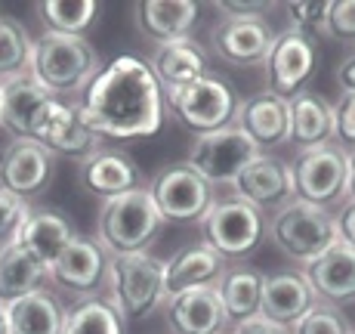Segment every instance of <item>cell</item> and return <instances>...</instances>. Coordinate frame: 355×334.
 <instances>
[{"label": "cell", "mask_w": 355, "mask_h": 334, "mask_svg": "<svg viewBox=\"0 0 355 334\" xmlns=\"http://www.w3.org/2000/svg\"><path fill=\"white\" fill-rule=\"evenodd\" d=\"M201 6L192 0H146L133 6L136 28L155 44H170L180 37H192Z\"/></svg>", "instance_id": "cell-22"}, {"label": "cell", "mask_w": 355, "mask_h": 334, "mask_svg": "<svg viewBox=\"0 0 355 334\" xmlns=\"http://www.w3.org/2000/svg\"><path fill=\"white\" fill-rule=\"evenodd\" d=\"M164 269L167 260L155 257L152 251L130 257H112L108 263V301L121 312L124 322L148 319L152 312L164 310L167 291H164Z\"/></svg>", "instance_id": "cell-4"}, {"label": "cell", "mask_w": 355, "mask_h": 334, "mask_svg": "<svg viewBox=\"0 0 355 334\" xmlns=\"http://www.w3.org/2000/svg\"><path fill=\"white\" fill-rule=\"evenodd\" d=\"M31 140L40 142L50 155H65V158H90L102 149V136L84 121L78 102H68L50 97L37 108L31 124Z\"/></svg>", "instance_id": "cell-10"}, {"label": "cell", "mask_w": 355, "mask_h": 334, "mask_svg": "<svg viewBox=\"0 0 355 334\" xmlns=\"http://www.w3.org/2000/svg\"><path fill=\"white\" fill-rule=\"evenodd\" d=\"M263 282H266V272L257 267H244V263L226 267V272L216 282V294H220V303L226 310L229 325L248 322V319L259 316Z\"/></svg>", "instance_id": "cell-29"}, {"label": "cell", "mask_w": 355, "mask_h": 334, "mask_svg": "<svg viewBox=\"0 0 355 334\" xmlns=\"http://www.w3.org/2000/svg\"><path fill=\"white\" fill-rule=\"evenodd\" d=\"M108 263H112V257L102 251L96 238L74 235L62 254L50 263V278L56 288L87 301V297H96L99 288H105Z\"/></svg>", "instance_id": "cell-14"}, {"label": "cell", "mask_w": 355, "mask_h": 334, "mask_svg": "<svg viewBox=\"0 0 355 334\" xmlns=\"http://www.w3.org/2000/svg\"><path fill=\"white\" fill-rule=\"evenodd\" d=\"M164 106L173 112V118L186 131H192L195 136H204V133L226 131V127L235 124L241 97H238V90L226 78L204 74V78L192 81V84L164 90Z\"/></svg>", "instance_id": "cell-5"}, {"label": "cell", "mask_w": 355, "mask_h": 334, "mask_svg": "<svg viewBox=\"0 0 355 334\" xmlns=\"http://www.w3.org/2000/svg\"><path fill=\"white\" fill-rule=\"evenodd\" d=\"M337 84L343 93H355V53L337 65Z\"/></svg>", "instance_id": "cell-42"}, {"label": "cell", "mask_w": 355, "mask_h": 334, "mask_svg": "<svg viewBox=\"0 0 355 334\" xmlns=\"http://www.w3.org/2000/svg\"><path fill=\"white\" fill-rule=\"evenodd\" d=\"M352 334H355V331H352Z\"/></svg>", "instance_id": "cell-47"}, {"label": "cell", "mask_w": 355, "mask_h": 334, "mask_svg": "<svg viewBox=\"0 0 355 334\" xmlns=\"http://www.w3.org/2000/svg\"><path fill=\"white\" fill-rule=\"evenodd\" d=\"M84 121L102 140H139L164 124V87L139 56H118L93 78L78 102Z\"/></svg>", "instance_id": "cell-1"}, {"label": "cell", "mask_w": 355, "mask_h": 334, "mask_svg": "<svg viewBox=\"0 0 355 334\" xmlns=\"http://www.w3.org/2000/svg\"><path fill=\"white\" fill-rule=\"evenodd\" d=\"M164 233V220L146 189L105 199L96 217V242L108 257L146 254L158 235Z\"/></svg>", "instance_id": "cell-3"}, {"label": "cell", "mask_w": 355, "mask_h": 334, "mask_svg": "<svg viewBox=\"0 0 355 334\" xmlns=\"http://www.w3.org/2000/svg\"><path fill=\"white\" fill-rule=\"evenodd\" d=\"M216 12H223V16H269L272 10H275V3H214Z\"/></svg>", "instance_id": "cell-40"}, {"label": "cell", "mask_w": 355, "mask_h": 334, "mask_svg": "<svg viewBox=\"0 0 355 334\" xmlns=\"http://www.w3.org/2000/svg\"><path fill=\"white\" fill-rule=\"evenodd\" d=\"M170 334H223L229 328L216 288H189L164 301Z\"/></svg>", "instance_id": "cell-19"}, {"label": "cell", "mask_w": 355, "mask_h": 334, "mask_svg": "<svg viewBox=\"0 0 355 334\" xmlns=\"http://www.w3.org/2000/svg\"><path fill=\"white\" fill-rule=\"evenodd\" d=\"M269 235L291 260L306 267L315 257H322L331 244H337V223H334L331 210L293 199L272 214Z\"/></svg>", "instance_id": "cell-7"}, {"label": "cell", "mask_w": 355, "mask_h": 334, "mask_svg": "<svg viewBox=\"0 0 355 334\" xmlns=\"http://www.w3.org/2000/svg\"><path fill=\"white\" fill-rule=\"evenodd\" d=\"M28 210L31 208H28L25 199H19V195L0 189V248H6V244H12L19 238Z\"/></svg>", "instance_id": "cell-35"}, {"label": "cell", "mask_w": 355, "mask_h": 334, "mask_svg": "<svg viewBox=\"0 0 355 334\" xmlns=\"http://www.w3.org/2000/svg\"><path fill=\"white\" fill-rule=\"evenodd\" d=\"M31 44L34 40L28 37L22 22H16L12 16H0V81L28 72Z\"/></svg>", "instance_id": "cell-33"}, {"label": "cell", "mask_w": 355, "mask_h": 334, "mask_svg": "<svg viewBox=\"0 0 355 334\" xmlns=\"http://www.w3.org/2000/svg\"><path fill=\"white\" fill-rule=\"evenodd\" d=\"M148 65H152L155 78H158L164 90L192 84V81L210 74V59L195 37H180V40H170V44H161Z\"/></svg>", "instance_id": "cell-25"}, {"label": "cell", "mask_w": 355, "mask_h": 334, "mask_svg": "<svg viewBox=\"0 0 355 334\" xmlns=\"http://www.w3.org/2000/svg\"><path fill=\"white\" fill-rule=\"evenodd\" d=\"M78 183L84 186V192L99 195V199L105 201V199H114V195H124V192L139 189L142 176H139L136 161L130 158L127 152L102 146L99 152H93L90 158L80 161Z\"/></svg>", "instance_id": "cell-21"}, {"label": "cell", "mask_w": 355, "mask_h": 334, "mask_svg": "<svg viewBox=\"0 0 355 334\" xmlns=\"http://www.w3.org/2000/svg\"><path fill=\"white\" fill-rule=\"evenodd\" d=\"M257 155H259V149L232 124L226 131L195 136L186 161L216 189V186H232L235 176L241 174Z\"/></svg>", "instance_id": "cell-11"}, {"label": "cell", "mask_w": 355, "mask_h": 334, "mask_svg": "<svg viewBox=\"0 0 355 334\" xmlns=\"http://www.w3.org/2000/svg\"><path fill=\"white\" fill-rule=\"evenodd\" d=\"M293 199L331 210V204L346 199V183H349V152L337 142L315 149H300L291 161Z\"/></svg>", "instance_id": "cell-8"}, {"label": "cell", "mask_w": 355, "mask_h": 334, "mask_svg": "<svg viewBox=\"0 0 355 334\" xmlns=\"http://www.w3.org/2000/svg\"><path fill=\"white\" fill-rule=\"evenodd\" d=\"M318 301L309 282L300 269H275L263 282V301H259V319L282 328H293Z\"/></svg>", "instance_id": "cell-18"}, {"label": "cell", "mask_w": 355, "mask_h": 334, "mask_svg": "<svg viewBox=\"0 0 355 334\" xmlns=\"http://www.w3.org/2000/svg\"><path fill=\"white\" fill-rule=\"evenodd\" d=\"M303 276L309 282L318 303L327 306H349L355 303V248L337 242L303 267Z\"/></svg>", "instance_id": "cell-17"}, {"label": "cell", "mask_w": 355, "mask_h": 334, "mask_svg": "<svg viewBox=\"0 0 355 334\" xmlns=\"http://www.w3.org/2000/svg\"><path fill=\"white\" fill-rule=\"evenodd\" d=\"M50 93L31 78L28 72L19 78L3 81V93H0V127L12 136V140H31L34 115Z\"/></svg>", "instance_id": "cell-28"}, {"label": "cell", "mask_w": 355, "mask_h": 334, "mask_svg": "<svg viewBox=\"0 0 355 334\" xmlns=\"http://www.w3.org/2000/svg\"><path fill=\"white\" fill-rule=\"evenodd\" d=\"M56 174V155H50L34 140H12L0 152V189L31 199L40 195L53 183Z\"/></svg>", "instance_id": "cell-16"}, {"label": "cell", "mask_w": 355, "mask_h": 334, "mask_svg": "<svg viewBox=\"0 0 355 334\" xmlns=\"http://www.w3.org/2000/svg\"><path fill=\"white\" fill-rule=\"evenodd\" d=\"M0 334H10V322H6V303H0Z\"/></svg>", "instance_id": "cell-44"}, {"label": "cell", "mask_w": 355, "mask_h": 334, "mask_svg": "<svg viewBox=\"0 0 355 334\" xmlns=\"http://www.w3.org/2000/svg\"><path fill=\"white\" fill-rule=\"evenodd\" d=\"M334 223H337V242L355 248V199L352 195H346L340 201V208L334 210Z\"/></svg>", "instance_id": "cell-39"}, {"label": "cell", "mask_w": 355, "mask_h": 334, "mask_svg": "<svg viewBox=\"0 0 355 334\" xmlns=\"http://www.w3.org/2000/svg\"><path fill=\"white\" fill-rule=\"evenodd\" d=\"M229 263L223 260L216 251H210L207 244H186L167 260L164 269V291L180 294L189 288H216L220 276L226 272Z\"/></svg>", "instance_id": "cell-23"}, {"label": "cell", "mask_w": 355, "mask_h": 334, "mask_svg": "<svg viewBox=\"0 0 355 334\" xmlns=\"http://www.w3.org/2000/svg\"><path fill=\"white\" fill-rule=\"evenodd\" d=\"M164 223H201L216 201V189L189 161L161 167L146 186Z\"/></svg>", "instance_id": "cell-9"}, {"label": "cell", "mask_w": 355, "mask_h": 334, "mask_svg": "<svg viewBox=\"0 0 355 334\" xmlns=\"http://www.w3.org/2000/svg\"><path fill=\"white\" fill-rule=\"evenodd\" d=\"M229 334H291L288 328H282V325H272V322H266V319H248V322H238V325H232V331Z\"/></svg>", "instance_id": "cell-41"}, {"label": "cell", "mask_w": 355, "mask_h": 334, "mask_svg": "<svg viewBox=\"0 0 355 334\" xmlns=\"http://www.w3.org/2000/svg\"><path fill=\"white\" fill-rule=\"evenodd\" d=\"M223 334H229V331H223Z\"/></svg>", "instance_id": "cell-46"}, {"label": "cell", "mask_w": 355, "mask_h": 334, "mask_svg": "<svg viewBox=\"0 0 355 334\" xmlns=\"http://www.w3.org/2000/svg\"><path fill=\"white\" fill-rule=\"evenodd\" d=\"M68 310L50 288H34L19 301L6 303L10 334H62Z\"/></svg>", "instance_id": "cell-24"}, {"label": "cell", "mask_w": 355, "mask_h": 334, "mask_svg": "<svg viewBox=\"0 0 355 334\" xmlns=\"http://www.w3.org/2000/svg\"><path fill=\"white\" fill-rule=\"evenodd\" d=\"M232 192L259 214L266 210H282L284 204L293 201V180H291V165L278 155L259 152L241 174L232 183Z\"/></svg>", "instance_id": "cell-15"}, {"label": "cell", "mask_w": 355, "mask_h": 334, "mask_svg": "<svg viewBox=\"0 0 355 334\" xmlns=\"http://www.w3.org/2000/svg\"><path fill=\"white\" fill-rule=\"evenodd\" d=\"M44 278H50V269L28 248L19 242L0 248V303H12L34 288H44Z\"/></svg>", "instance_id": "cell-30"}, {"label": "cell", "mask_w": 355, "mask_h": 334, "mask_svg": "<svg viewBox=\"0 0 355 334\" xmlns=\"http://www.w3.org/2000/svg\"><path fill=\"white\" fill-rule=\"evenodd\" d=\"M0 93H3V81H0Z\"/></svg>", "instance_id": "cell-45"}, {"label": "cell", "mask_w": 355, "mask_h": 334, "mask_svg": "<svg viewBox=\"0 0 355 334\" xmlns=\"http://www.w3.org/2000/svg\"><path fill=\"white\" fill-rule=\"evenodd\" d=\"M291 133L288 142L300 149H315L334 142V106L322 93L303 90L297 93L291 102Z\"/></svg>", "instance_id": "cell-27"}, {"label": "cell", "mask_w": 355, "mask_h": 334, "mask_svg": "<svg viewBox=\"0 0 355 334\" xmlns=\"http://www.w3.org/2000/svg\"><path fill=\"white\" fill-rule=\"evenodd\" d=\"M62 334H127V322L105 294H96L68 310Z\"/></svg>", "instance_id": "cell-31"}, {"label": "cell", "mask_w": 355, "mask_h": 334, "mask_svg": "<svg viewBox=\"0 0 355 334\" xmlns=\"http://www.w3.org/2000/svg\"><path fill=\"white\" fill-rule=\"evenodd\" d=\"M275 31L269 28L266 16H223L210 28V50L216 59L235 68L263 65L272 50Z\"/></svg>", "instance_id": "cell-13"}, {"label": "cell", "mask_w": 355, "mask_h": 334, "mask_svg": "<svg viewBox=\"0 0 355 334\" xmlns=\"http://www.w3.org/2000/svg\"><path fill=\"white\" fill-rule=\"evenodd\" d=\"M334 142L346 152L355 149V93H340L334 102Z\"/></svg>", "instance_id": "cell-37"}, {"label": "cell", "mask_w": 355, "mask_h": 334, "mask_svg": "<svg viewBox=\"0 0 355 334\" xmlns=\"http://www.w3.org/2000/svg\"><path fill=\"white\" fill-rule=\"evenodd\" d=\"M263 65H266V78H269V93L291 102L297 93L306 90V84L315 74L318 50L309 34L284 28L282 34H275L272 50Z\"/></svg>", "instance_id": "cell-12"}, {"label": "cell", "mask_w": 355, "mask_h": 334, "mask_svg": "<svg viewBox=\"0 0 355 334\" xmlns=\"http://www.w3.org/2000/svg\"><path fill=\"white\" fill-rule=\"evenodd\" d=\"M346 195L355 199V149L349 152V183H346Z\"/></svg>", "instance_id": "cell-43"}, {"label": "cell", "mask_w": 355, "mask_h": 334, "mask_svg": "<svg viewBox=\"0 0 355 334\" xmlns=\"http://www.w3.org/2000/svg\"><path fill=\"white\" fill-rule=\"evenodd\" d=\"M102 6L96 0H44L37 3L40 19L46 22V31L68 34V37H84L87 28H93Z\"/></svg>", "instance_id": "cell-32"}, {"label": "cell", "mask_w": 355, "mask_h": 334, "mask_svg": "<svg viewBox=\"0 0 355 334\" xmlns=\"http://www.w3.org/2000/svg\"><path fill=\"white\" fill-rule=\"evenodd\" d=\"M78 235L71 226V220L56 208H31L28 217H25V226L19 233L16 242L22 248H28L46 269L65 251V244Z\"/></svg>", "instance_id": "cell-26"}, {"label": "cell", "mask_w": 355, "mask_h": 334, "mask_svg": "<svg viewBox=\"0 0 355 334\" xmlns=\"http://www.w3.org/2000/svg\"><path fill=\"white\" fill-rule=\"evenodd\" d=\"M266 214L250 208L238 195H226L210 204L201 217V244L223 257V260H244L263 244Z\"/></svg>", "instance_id": "cell-6"}, {"label": "cell", "mask_w": 355, "mask_h": 334, "mask_svg": "<svg viewBox=\"0 0 355 334\" xmlns=\"http://www.w3.org/2000/svg\"><path fill=\"white\" fill-rule=\"evenodd\" d=\"M99 72V53L93 50V44L87 37L44 31L31 44L28 74L50 97L65 99L71 93H84Z\"/></svg>", "instance_id": "cell-2"}, {"label": "cell", "mask_w": 355, "mask_h": 334, "mask_svg": "<svg viewBox=\"0 0 355 334\" xmlns=\"http://www.w3.org/2000/svg\"><path fill=\"white\" fill-rule=\"evenodd\" d=\"M235 127L254 142L259 152L284 146V142H288V133H291L288 99L275 97V93H269V90L254 93V97H248L241 106H238Z\"/></svg>", "instance_id": "cell-20"}, {"label": "cell", "mask_w": 355, "mask_h": 334, "mask_svg": "<svg viewBox=\"0 0 355 334\" xmlns=\"http://www.w3.org/2000/svg\"><path fill=\"white\" fill-rule=\"evenodd\" d=\"M288 19L293 31H324V19H327V3H288Z\"/></svg>", "instance_id": "cell-38"}, {"label": "cell", "mask_w": 355, "mask_h": 334, "mask_svg": "<svg viewBox=\"0 0 355 334\" xmlns=\"http://www.w3.org/2000/svg\"><path fill=\"white\" fill-rule=\"evenodd\" d=\"M291 334H352V328H349V319L343 316V310L327 306V303H315L293 325Z\"/></svg>", "instance_id": "cell-34"}, {"label": "cell", "mask_w": 355, "mask_h": 334, "mask_svg": "<svg viewBox=\"0 0 355 334\" xmlns=\"http://www.w3.org/2000/svg\"><path fill=\"white\" fill-rule=\"evenodd\" d=\"M324 34L331 40H340V44L355 47V0H337V3H327Z\"/></svg>", "instance_id": "cell-36"}]
</instances>
